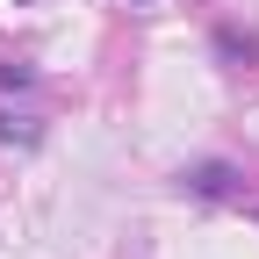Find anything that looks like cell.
<instances>
[{"label":"cell","mask_w":259,"mask_h":259,"mask_svg":"<svg viewBox=\"0 0 259 259\" xmlns=\"http://www.w3.org/2000/svg\"><path fill=\"white\" fill-rule=\"evenodd\" d=\"M44 130H36V115H15V108H0V144H15V151H29Z\"/></svg>","instance_id":"cell-3"},{"label":"cell","mask_w":259,"mask_h":259,"mask_svg":"<svg viewBox=\"0 0 259 259\" xmlns=\"http://www.w3.org/2000/svg\"><path fill=\"white\" fill-rule=\"evenodd\" d=\"M180 194H194V202H238L245 194V166H231V158H194V166L173 173Z\"/></svg>","instance_id":"cell-1"},{"label":"cell","mask_w":259,"mask_h":259,"mask_svg":"<svg viewBox=\"0 0 259 259\" xmlns=\"http://www.w3.org/2000/svg\"><path fill=\"white\" fill-rule=\"evenodd\" d=\"M137 8H151V0H137Z\"/></svg>","instance_id":"cell-4"},{"label":"cell","mask_w":259,"mask_h":259,"mask_svg":"<svg viewBox=\"0 0 259 259\" xmlns=\"http://www.w3.org/2000/svg\"><path fill=\"white\" fill-rule=\"evenodd\" d=\"M252 216H259V209H252Z\"/></svg>","instance_id":"cell-5"},{"label":"cell","mask_w":259,"mask_h":259,"mask_svg":"<svg viewBox=\"0 0 259 259\" xmlns=\"http://www.w3.org/2000/svg\"><path fill=\"white\" fill-rule=\"evenodd\" d=\"M216 58L231 65V72H252V65H259V36L238 29V22H216Z\"/></svg>","instance_id":"cell-2"}]
</instances>
